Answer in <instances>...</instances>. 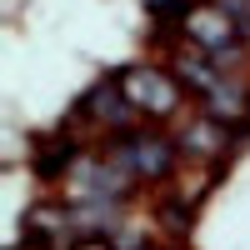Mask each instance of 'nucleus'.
Listing matches in <instances>:
<instances>
[{
  "label": "nucleus",
  "instance_id": "5",
  "mask_svg": "<svg viewBox=\"0 0 250 250\" xmlns=\"http://www.w3.org/2000/svg\"><path fill=\"white\" fill-rule=\"evenodd\" d=\"M80 115H90V120H100V125H115V130H125V125H130L140 110H135V100L125 95L120 80H110V85H100V90H90V95H85Z\"/></svg>",
  "mask_w": 250,
  "mask_h": 250
},
{
  "label": "nucleus",
  "instance_id": "3",
  "mask_svg": "<svg viewBox=\"0 0 250 250\" xmlns=\"http://www.w3.org/2000/svg\"><path fill=\"white\" fill-rule=\"evenodd\" d=\"M110 160L120 170H130V180H160L175 165V145L165 135H145V130H120L110 145Z\"/></svg>",
  "mask_w": 250,
  "mask_h": 250
},
{
  "label": "nucleus",
  "instance_id": "4",
  "mask_svg": "<svg viewBox=\"0 0 250 250\" xmlns=\"http://www.w3.org/2000/svg\"><path fill=\"white\" fill-rule=\"evenodd\" d=\"M120 85L125 95L135 100V110L140 115H150V120H170L180 110V85L165 70H150V65H135V70H125L120 75Z\"/></svg>",
  "mask_w": 250,
  "mask_h": 250
},
{
  "label": "nucleus",
  "instance_id": "1",
  "mask_svg": "<svg viewBox=\"0 0 250 250\" xmlns=\"http://www.w3.org/2000/svg\"><path fill=\"white\" fill-rule=\"evenodd\" d=\"M175 70H180V85L195 90V95L205 100V115H210V120L245 125V115H250V95H245L240 80H230V70H225L220 60L200 55L195 45H185V50L175 55Z\"/></svg>",
  "mask_w": 250,
  "mask_h": 250
},
{
  "label": "nucleus",
  "instance_id": "2",
  "mask_svg": "<svg viewBox=\"0 0 250 250\" xmlns=\"http://www.w3.org/2000/svg\"><path fill=\"white\" fill-rule=\"evenodd\" d=\"M185 45H195L200 55L220 60V65H240L250 35L235 25V15L225 5H195L190 15H185Z\"/></svg>",
  "mask_w": 250,
  "mask_h": 250
}]
</instances>
